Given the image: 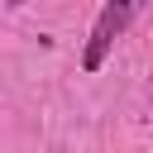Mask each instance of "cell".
Returning a JSON list of instances; mask_svg holds the SVG:
<instances>
[{"label": "cell", "mask_w": 153, "mask_h": 153, "mask_svg": "<svg viewBox=\"0 0 153 153\" xmlns=\"http://www.w3.org/2000/svg\"><path fill=\"white\" fill-rule=\"evenodd\" d=\"M143 5H148V0H105V5H100L96 24H91V38H86V48H81V72H86V76H96V72L105 67V57H110L115 43L129 33V24L143 14Z\"/></svg>", "instance_id": "obj_1"}]
</instances>
